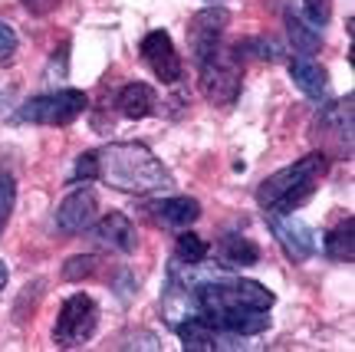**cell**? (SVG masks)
Returning a JSON list of instances; mask_svg holds the SVG:
<instances>
[{
  "mask_svg": "<svg viewBox=\"0 0 355 352\" xmlns=\"http://www.w3.org/2000/svg\"><path fill=\"white\" fill-rule=\"evenodd\" d=\"M243 53L234 43L230 50H217L201 63V92L211 106H234L241 96Z\"/></svg>",
  "mask_w": 355,
  "mask_h": 352,
  "instance_id": "cell-4",
  "label": "cell"
},
{
  "mask_svg": "<svg viewBox=\"0 0 355 352\" xmlns=\"http://www.w3.org/2000/svg\"><path fill=\"white\" fill-rule=\"evenodd\" d=\"M230 26V13L227 7H204L191 17L188 24V47H191V56H194V63L201 66L207 56H214L220 50V37H224V30Z\"/></svg>",
  "mask_w": 355,
  "mask_h": 352,
  "instance_id": "cell-8",
  "label": "cell"
},
{
  "mask_svg": "<svg viewBox=\"0 0 355 352\" xmlns=\"http://www.w3.org/2000/svg\"><path fill=\"white\" fill-rule=\"evenodd\" d=\"M217 260L227 270H241V267L260 264V247L243 234H224L217 240Z\"/></svg>",
  "mask_w": 355,
  "mask_h": 352,
  "instance_id": "cell-17",
  "label": "cell"
},
{
  "mask_svg": "<svg viewBox=\"0 0 355 352\" xmlns=\"http://www.w3.org/2000/svg\"><path fill=\"white\" fill-rule=\"evenodd\" d=\"M355 217L349 214V217H343L339 224L332 227L329 234H326V257L329 260H336V264H352V257H355Z\"/></svg>",
  "mask_w": 355,
  "mask_h": 352,
  "instance_id": "cell-18",
  "label": "cell"
},
{
  "mask_svg": "<svg viewBox=\"0 0 355 352\" xmlns=\"http://www.w3.org/2000/svg\"><path fill=\"white\" fill-rule=\"evenodd\" d=\"M286 33H290L293 47H296V53H300V56H309V53H316L319 43H322V30H319L316 24H309L306 17L293 13V7L286 10Z\"/></svg>",
  "mask_w": 355,
  "mask_h": 352,
  "instance_id": "cell-19",
  "label": "cell"
},
{
  "mask_svg": "<svg viewBox=\"0 0 355 352\" xmlns=\"http://www.w3.org/2000/svg\"><path fill=\"white\" fill-rule=\"evenodd\" d=\"M141 60L148 63V69H152L162 83H178L181 79V56H178L175 43H171V37H168L165 30H152L148 37L141 40Z\"/></svg>",
  "mask_w": 355,
  "mask_h": 352,
  "instance_id": "cell-12",
  "label": "cell"
},
{
  "mask_svg": "<svg viewBox=\"0 0 355 352\" xmlns=\"http://www.w3.org/2000/svg\"><path fill=\"white\" fill-rule=\"evenodd\" d=\"M89 109L86 92L79 89H53L43 96H33L20 106V119L33 126H69Z\"/></svg>",
  "mask_w": 355,
  "mask_h": 352,
  "instance_id": "cell-7",
  "label": "cell"
},
{
  "mask_svg": "<svg viewBox=\"0 0 355 352\" xmlns=\"http://www.w3.org/2000/svg\"><path fill=\"white\" fill-rule=\"evenodd\" d=\"M96 211H99V198L89 185L69 191L56 208V231L66 234V237H76V234L89 231V224L96 221Z\"/></svg>",
  "mask_w": 355,
  "mask_h": 352,
  "instance_id": "cell-11",
  "label": "cell"
},
{
  "mask_svg": "<svg viewBox=\"0 0 355 352\" xmlns=\"http://www.w3.org/2000/svg\"><path fill=\"white\" fill-rule=\"evenodd\" d=\"M13 204H17V175H13L7 165H0V234L10 221Z\"/></svg>",
  "mask_w": 355,
  "mask_h": 352,
  "instance_id": "cell-21",
  "label": "cell"
},
{
  "mask_svg": "<svg viewBox=\"0 0 355 352\" xmlns=\"http://www.w3.org/2000/svg\"><path fill=\"white\" fill-rule=\"evenodd\" d=\"M7 277H10V274H7V264H3V260H0V290L7 287Z\"/></svg>",
  "mask_w": 355,
  "mask_h": 352,
  "instance_id": "cell-26",
  "label": "cell"
},
{
  "mask_svg": "<svg viewBox=\"0 0 355 352\" xmlns=\"http://www.w3.org/2000/svg\"><path fill=\"white\" fill-rule=\"evenodd\" d=\"M92 270H96V257H92V253H79V257H69V260H66L63 277L66 280H83V277H89Z\"/></svg>",
  "mask_w": 355,
  "mask_h": 352,
  "instance_id": "cell-22",
  "label": "cell"
},
{
  "mask_svg": "<svg viewBox=\"0 0 355 352\" xmlns=\"http://www.w3.org/2000/svg\"><path fill=\"white\" fill-rule=\"evenodd\" d=\"M290 76L296 89L303 92L306 99L313 102H322L329 96V73L313 60V56H293L290 60Z\"/></svg>",
  "mask_w": 355,
  "mask_h": 352,
  "instance_id": "cell-15",
  "label": "cell"
},
{
  "mask_svg": "<svg viewBox=\"0 0 355 352\" xmlns=\"http://www.w3.org/2000/svg\"><path fill=\"white\" fill-rule=\"evenodd\" d=\"M266 224L273 231V237H277L279 251L290 257L293 264H303L313 257L316 251V240H313V231L309 224H303L300 217H293V214H266Z\"/></svg>",
  "mask_w": 355,
  "mask_h": 352,
  "instance_id": "cell-10",
  "label": "cell"
},
{
  "mask_svg": "<svg viewBox=\"0 0 355 352\" xmlns=\"http://www.w3.org/2000/svg\"><path fill=\"white\" fill-rule=\"evenodd\" d=\"M13 53H17V33L10 24L0 20V63H10Z\"/></svg>",
  "mask_w": 355,
  "mask_h": 352,
  "instance_id": "cell-24",
  "label": "cell"
},
{
  "mask_svg": "<svg viewBox=\"0 0 355 352\" xmlns=\"http://www.w3.org/2000/svg\"><path fill=\"white\" fill-rule=\"evenodd\" d=\"M145 214L165 231H188L201 217V204L194 198H158L145 204Z\"/></svg>",
  "mask_w": 355,
  "mask_h": 352,
  "instance_id": "cell-14",
  "label": "cell"
},
{
  "mask_svg": "<svg viewBox=\"0 0 355 352\" xmlns=\"http://www.w3.org/2000/svg\"><path fill=\"white\" fill-rule=\"evenodd\" d=\"M355 96L349 92L345 99L326 106L316 119V142L319 151L326 158H339V162H349L352 158V126H355Z\"/></svg>",
  "mask_w": 355,
  "mask_h": 352,
  "instance_id": "cell-5",
  "label": "cell"
},
{
  "mask_svg": "<svg viewBox=\"0 0 355 352\" xmlns=\"http://www.w3.org/2000/svg\"><path fill=\"white\" fill-rule=\"evenodd\" d=\"M207 253H211V247H207V240L198 237V234H191V231H181V237H178L175 244V257H171V264H204L207 260Z\"/></svg>",
  "mask_w": 355,
  "mask_h": 352,
  "instance_id": "cell-20",
  "label": "cell"
},
{
  "mask_svg": "<svg viewBox=\"0 0 355 352\" xmlns=\"http://www.w3.org/2000/svg\"><path fill=\"white\" fill-rule=\"evenodd\" d=\"M211 3H220V0H211Z\"/></svg>",
  "mask_w": 355,
  "mask_h": 352,
  "instance_id": "cell-27",
  "label": "cell"
},
{
  "mask_svg": "<svg viewBox=\"0 0 355 352\" xmlns=\"http://www.w3.org/2000/svg\"><path fill=\"white\" fill-rule=\"evenodd\" d=\"M178 340L188 352H224V349H243L247 346V336H237V333H230V329H220L214 323H207L204 316H188L184 323H178L175 326Z\"/></svg>",
  "mask_w": 355,
  "mask_h": 352,
  "instance_id": "cell-9",
  "label": "cell"
},
{
  "mask_svg": "<svg viewBox=\"0 0 355 352\" xmlns=\"http://www.w3.org/2000/svg\"><path fill=\"white\" fill-rule=\"evenodd\" d=\"M332 17V0H306V20L309 24H316L319 30L329 24Z\"/></svg>",
  "mask_w": 355,
  "mask_h": 352,
  "instance_id": "cell-23",
  "label": "cell"
},
{
  "mask_svg": "<svg viewBox=\"0 0 355 352\" xmlns=\"http://www.w3.org/2000/svg\"><path fill=\"white\" fill-rule=\"evenodd\" d=\"M89 234H92L96 244H102V247H109V251H115V253H132L135 244H139L135 224L119 211L105 214L99 221H92V224H89Z\"/></svg>",
  "mask_w": 355,
  "mask_h": 352,
  "instance_id": "cell-13",
  "label": "cell"
},
{
  "mask_svg": "<svg viewBox=\"0 0 355 352\" xmlns=\"http://www.w3.org/2000/svg\"><path fill=\"white\" fill-rule=\"evenodd\" d=\"M194 306L198 316H204L207 323H214L220 329H230L237 336H257L270 326V310L277 296L257 283V280H241V277H217L198 280L194 287Z\"/></svg>",
  "mask_w": 355,
  "mask_h": 352,
  "instance_id": "cell-1",
  "label": "cell"
},
{
  "mask_svg": "<svg viewBox=\"0 0 355 352\" xmlns=\"http://www.w3.org/2000/svg\"><path fill=\"white\" fill-rule=\"evenodd\" d=\"M115 109L125 115V119L139 122V119H148V115L158 112V96H155V89L145 86V83H128V86L119 89Z\"/></svg>",
  "mask_w": 355,
  "mask_h": 352,
  "instance_id": "cell-16",
  "label": "cell"
},
{
  "mask_svg": "<svg viewBox=\"0 0 355 352\" xmlns=\"http://www.w3.org/2000/svg\"><path fill=\"white\" fill-rule=\"evenodd\" d=\"M96 181H105L122 194H155L171 185V171L155 158V151L139 142H112L92 151Z\"/></svg>",
  "mask_w": 355,
  "mask_h": 352,
  "instance_id": "cell-2",
  "label": "cell"
},
{
  "mask_svg": "<svg viewBox=\"0 0 355 352\" xmlns=\"http://www.w3.org/2000/svg\"><path fill=\"white\" fill-rule=\"evenodd\" d=\"M329 171V158L322 155V151H313V155H306L300 162L286 165V168H279L277 175H270L260 181V188H257V204L263 208L266 214H293L300 211L313 194H316L319 181L326 178Z\"/></svg>",
  "mask_w": 355,
  "mask_h": 352,
  "instance_id": "cell-3",
  "label": "cell"
},
{
  "mask_svg": "<svg viewBox=\"0 0 355 352\" xmlns=\"http://www.w3.org/2000/svg\"><path fill=\"white\" fill-rule=\"evenodd\" d=\"M99 326V306L89 293H73L63 303V310L56 316V326H53V342L60 349H79L96 336Z\"/></svg>",
  "mask_w": 355,
  "mask_h": 352,
  "instance_id": "cell-6",
  "label": "cell"
},
{
  "mask_svg": "<svg viewBox=\"0 0 355 352\" xmlns=\"http://www.w3.org/2000/svg\"><path fill=\"white\" fill-rule=\"evenodd\" d=\"M63 0H24V7L30 13H37V17H46V13H53L56 7H60Z\"/></svg>",
  "mask_w": 355,
  "mask_h": 352,
  "instance_id": "cell-25",
  "label": "cell"
}]
</instances>
